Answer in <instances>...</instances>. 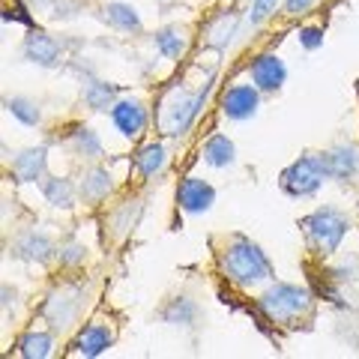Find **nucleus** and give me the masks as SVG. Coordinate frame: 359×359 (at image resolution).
<instances>
[{"label":"nucleus","mask_w":359,"mask_h":359,"mask_svg":"<svg viewBox=\"0 0 359 359\" xmlns=\"http://www.w3.org/2000/svg\"><path fill=\"white\" fill-rule=\"evenodd\" d=\"M212 257H216L219 276L237 290H255L276 278L269 255L243 231L212 237Z\"/></svg>","instance_id":"f257e3e1"},{"label":"nucleus","mask_w":359,"mask_h":359,"mask_svg":"<svg viewBox=\"0 0 359 359\" xmlns=\"http://www.w3.org/2000/svg\"><path fill=\"white\" fill-rule=\"evenodd\" d=\"M255 306L264 314V320L285 330H297L299 323H309L314 318V294L306 285H294V282H276L273 278L261 290Z\"/></svg>","instance_id":"f03ea898"},{"label":"nucleus","mask_w":359,"mask_h":359,"mask_svg":"<svg viewBox=\"0 0 359 359\" xmlns=\"http://www.w3.org/2000/svg\"><path fill=\"white\" fill-rule=\"evenodd\" d=\"M297 224L302 231V240H306V249L314 257H320V261L339 252L344 237L351 233V216L341 207H332V204L314 207Z\"/></svg>","instance_id":"7ed1b4c3"},{"label":"nucleus","mask_w":359,"mask_h":359,"mask_svg":"<svg viewBox=\"0 0 359 359\" xmlns=\"http://www.w3.org/2000/svg\"><path fill=\"white\" fill-rule=\"evenodd\" d=\"M212 81L216 78H210V81L195 90V93H189V90H174V93H168L162 99V111H159V123L165 135H171V138H183V135H189V129L195 126V120L201 117V111H204L207 105V96L212 90Z\"/></svg>","instance_id":"20e7f679"},{"label":"nucleus","mask_w":359,"mask_h":359,"mask_svg":"<svg viewBox=\"0 0 359 359\" xmlns=\"http://www.w3.org/2000/svg\"><path fill=\"white\" fill-rule=\"evenodd\" d=\"M327 180L330 174H327L323 153H302L299 159H294L278 174V189H282V195L294 201H309L320 192Z\"/></svg>","instance_id":"39448f33"},{"label":"nucleus","mask_w":359,"mask_h":359,"mask_svg":"<svg viewBox=\"0 0 359 359\" xmlns=\"http://www.w3.org/2000/svg\"><path fill=\"white\" fill-rule=\"evenodd\" d=\"M84 287L75 282H63L45 297L42 306V320L48 323V330L54 335H66L78 327V318L84 311Z\"/></svg>","instance_id":"423d86ee"},{"label":"nucleus","mask_w":359,"mask_h":359,"mask_svg":"<svg viewBox=\"0 0 359 359\" xmlns=\"http://www.w3.org/2000/svg\"><path fill=\"white\" fill-rule=\"evenodd\" d=\"M261 102H264V93L257 90L252 81H233L222 90L219 96V111L224 120L231 123H245L257 117V111H261Z\"/></svg>","instance_id":"0eeeda50"},{"label":"nucleus","mask_w":359,"mask_h":359,"mask_svg":"<svg viewBox=\"0 0 359 359\" xmlns=\"http://www.w3.org/2000/svg\"><path fill=\"white\" fill-rule=\"evenodd\" d=\"M108 117L126 141H141L150 129V108L138 96H120L114 108L108 111Z\"/></svg>","instance_id":"6e6552de"},{"label":"nucleus","mask_w":359,"mask_h":359,"mask_svg":"<svg viewBox=\"0 0 359 359\" xmlns=\"http://www.w3.org/2000/svg\"><path fill=\"white\" fill-rule=\"evenodd\" d=\"M245 75H249V81L261 90L264 96L282 93V87L287 84V66H285V60L278 57L276 51L255 54L252 63L245 66Z\"/></svg>","instance_id":"1a4fd4ad"},{"label":"nucleus","mask_w":359,"mask_h":359,"mask_svg":"<svg viewBox=\"0 0 359 359\" xmlns=\"http://www.w3.org/2000/svg\"><path fill=\"white\" fill-rule=\"evenodd\" d=\"M216 204V186L210 180L198 177V174H189L180 180L177 186V207L186 212V216H204V212L212 210Z\"/></svg>","instance_id":"9d476101"},{"label":"nucleus","mask_w":359,"mask_h":359,"mask_svg":"<svg viewBox=\"0 0 359 359\" xmlns=\"http://www.w3.org/2000/svg\"><path fill=\"white\" fill-rule=\"evenodd\" d=\"M21 57L27 63L42 66V69H54V66L63 63V45H60V39H54L51 33L30 27L25 42H21Z\"/></svg>","instance_id":"9b49d317"},{"label":"nucleus","mask_w":359,"mask_h":359,"mask_svg":"<svg viewBox=\"0 0 359 359\" xmlns=\"http://www.w3.org/2000/svg\"><path fill=\"white\" fill-rule=\"evenodd\" d=\"M114 341H117V335H114V330H111V323H105V320H90V323H84V327L75 332L72 353L75 356H84V359H96V356L108 353L111 347H114Z\"/></svg>","instance_id":"f8f14e48"},{"label":"nucleus","mask_w":359,"mask_h":359,"mask_svg":"<svg viewBox=\"0 0 359 359\" xmlns=\"http://www.w3.org/2000/svg\"><path fill=\"white\" fill-rule=\"evenodd\" d=\"M111 192H114V177H111V171L102 162H90L81 171V177H78V198H81V204L99 207L111 198Z\"/></svg>","instance_id":"ddd939ff"},{"label":"nucleus","mask_w":359,"mask_h":359,"mask_svg":"<svg viewBox=\"0 0 359 359\" xmlns=\"http://www.w3.org/2000/svg\"><path fill=\"white\" fill-rule=\"evenodd\" d=\"M323 162H327V174L332 183H351L359 177V144H332L330 150H323Z\"/></svg>","instance_id":"4468645a"},{"label":"nucleus","mask_w":359,"mask_h":359,"mask_svg":"<svg viewBox=\"0 0 359 359\" xmlns=\"http://www.w3.org/2000/svg\"><path fill=\"white\" fill-rule=\"evenodd\" d=\"M13 257L27 261V264H48L51 257H57V249H54L48 233H42L36 228H27L13 240Z\"/></svg>","instance_id":"2eb2a0df"},{"label":"nucleus","mask_w":359,"mask_h":359,"mask_svg":"<svg viewBox=\"0 0 359 359\" xmlns=\"http://www.w3.org/2000/svg\"><path fill=\"white\" fill-rule=\"evenodd\" d=\"M9 174L15 183H42L48 177V147L39 144V147L21 150L9 165Z\"/></svg>","instance_id":"dca6fc26"},{"label":"nucleus","mask_w":359,"mask_h":359,"mask_svg":"<svg viewBox=\"0 0 359 359\" xmlns=\"http://www.w3.org/2000/svg\"><path fill=\"white\" fill-rule=\"evenodd\" d=\"M153 51L165 60H183L189 45H192V36H189V27L183 25H165L153 33Z\"/></svg>","instance_id":"f3484780"},{"label":"nucleus","mask_w":359,"mask_h":359,"mask_svg":"<svg viewBox=\"0 0 359 359\" xmlns=\"http://www.w3.org/2000/svg\"><path fill=\"white\" fill-rule=\"evenodd\" d=\"M66 147H69L72 156L84 162H99L105 156V144L99 138V132L87 123H75L72 132H66Z\"/></svg>","instance_id":"a211bd4d"},{"label":"nucleus","mask_w":359,"mask_h":359,"mask_svg":"<svg viewBox=\"0 0 359 359\" xmlns=\"http://www.w3.org/2000/svg\"><path fill=\"white\" fill-rule=\"evenodd\" d=\"M120 96H123V90L111 81H102V78H84L81 81V102L93 114H108Z\"/></svg>","instance_id":"6ab92c4d"},{"label":"nucleus","mask_w":359,"mask_h":359,"mask_svg":"<svg viewBox=\"0 0 359 359\" xmlns=\"http://www.w3.org/2000/svg\"><path fill=\"white\" fill-rule=\"evenodd\" d=\"M159 320L168 323V327L192 330V327H198V320H201V306H198L192 297L180 294V297H174V299H168L165 306L159 309Z\"/></svg>","instance_id":"aec40b11"},{"label":"nucleus","mask_w":359,"mask_h":359,"mask_svg":"<svg viewBox=\"0 0 359 359\" xmlns=\"http://www.w3.org/2000/svg\"><path fill=\"white\" fill-rule=\"evenodd\" d=\"M168 165V150L162 141H144L138 150L132 153V168L141 180H153L156 174H162Z\"/></svg>","instance_id":"412c9836"},{"label":"nucleus","mask_w":359,"mask_h":359,"mask_svg":"<svg viewBox=\"0 0 359 359\" xmlns=\"http://www.w3.org/2000/svg\"><path fill=\"white\" fill-rule=\"evenodd\" d=\"M201 159H204V165L216 168V171L233 168L237 165V144H233L224 132H212L204 141V147H201Z\"/></svg>","instance_id":"4be33fe9"},{"label":"nucleus","mask_w":359,"mask_h":359,"mask_svg":"<svg viewBox=\"0 0 359 359\" xmlns=\"http://www.w3.org/2000/svg\"><path fill=\"white\" fill-rule=\"evenodd\" d=\"M39 189H42V198L57 210H72L81 201L78 198V183H72L69 177H45Z\"/></svg>","instance_id":"5701e85b"},{"label":"nucleus","mask_w":359,"mask_h":359,"mask_svg":"<svg viewBox=\"0 0 359 359\" xmlns=\"http://www.w3.org/2000/svg\"><path fill=\"white\" fill-rule=\"evenodd\" d=\"M102 18H105V25L111 30H117V33H141L144 30V21L138 15V9H135L132 4H123V0H111V4H105Z\"/></svg>","instance_id":"b1692460"},{"label":"nucleus","mask_w":359,"mask_h":359,"mask_svg":"<svg viewBox=\"0 0 359 359\" xmlns=\"http://www.w3.org/2000/svg\"><path fill=\"white\" fill-rule=\"evenodd\" d=\"M15 353L25 359H48L54 353V332L51 330H27L15 341Z\"/></svg>","instance_id":"393cba45"},{"label":"nucleus","mask_w":359,"mask_h":359,"mask_svg":"<svg viewBox=\"0 0 359 359\" xmlns=\"http://www.w3.org/2000/svg\"><path fill=\"white\" fill-rule=\"evenodd\" d=\"M237 25H240L237 13H219V15L207 25V42H210L216 51H224V48H228V45L233 42V36H237Z\"/></svg>","instance_id":"a878e982"},{"label":"nucleus","mask_w":359,"mask_h":359,"mask_svg":"<svg viewBox=\"0 0 359 359\" xmlns=\"http://www.w3.org/2000/svg\"><path fill=\"white\" fill-rule=\"evenodd\" d=\"M4 105H6V111L13 114L21 126H27V129H36L39 123H42V108H39V102H33V99H27V96H9V99H4Z\"/></svg>","instance_id":"bb28decb"},{"label":"nucleus","mask_w":359,"mask_h":359,"mask_svg":"<svg viewBox=\"0 0 359 359\" xmlns=\"http://www.w3.org/2000/svg\"><path fill=\"white\" fill-rule=\"evenodd\" d=\"M87 261V249L78 240H69V243H60L57 245V264L66 266V269H75Z\"/></svg>","instance_id":"cd10ccee"},{"label":"nucleus","mask_w":359,"mask_h":359,"mask_svg":"<svg viewBox=\"0 0 359 359\" xmlns=\"http://www.w3.org/2000/svg\"><path fill=\"white\" fill-rule=\"evenodd\" d=\"M323 39H327V30L320 25H306L297 30V42L302 51H320L323 48Z\"/></svg>","instance_id":"c85d7f7f"},{"label":"nucleus","mask_w":359,"mask_h":359,"mask_svg":"<svg viewBox=\"0 0 359 359\" xmlns=\"http://www.w3.org/2000/svg\"><path fill=\"white\" fill-rule=\"evenodd\" d=\"M282 6V0H252L249 6V25L252 27H261L264 21H269L276 15V9Z\"/></svg>","instance_id":"c756f323"},{"label":"nucleus","mask_w":359,"mask_h":359,"mask_svg":"<svg viewBox=\"0 0 359 359\" xmlns=\"http://www.w3.org/2000/svg\"><path fill=\"white\" fill-rule=\"evenodd\" d=\"M314 4H318V0H285V4H282V13H285L287 18H297V15L311 13Z\"/></svg>","instance_id":"7c9ffc66"}]
</instances>
